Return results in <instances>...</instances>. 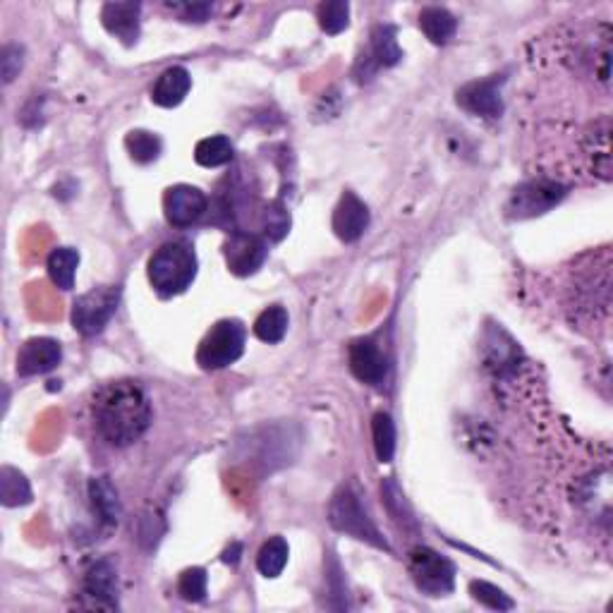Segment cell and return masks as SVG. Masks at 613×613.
I'll return each mask as SVG.
<instances>
[{
  "label": "cell",
  "mask_w": 613,
  "mask_h": 613,
  "mask_svg": "<svg viewBox=\"0 0 613 613\" xmlns=\"http://www.w3.org/2000/svg\"><path fill=\"white\" fill-rule=\"evenodd\" d=\"M94 422L108 443L132 446L151 424L149 396L135 381L106 384L94 398Z\"/></svg>",
  "instance_id": "1"
},
{
  "label": "cell",
  "mask_w": 613,
  "mask_h": 613,
  "mask_svg": "<svg viewBox=\"0 0 613 613\" xmlns=\"http://www.w3.org/2000/svg\"><path fill=\"white\" fill-rule=\"evenodd\" d=\"M197 276V254L187 242H166L149 259V283L163 297L185 293Z\"/></svg>",
  "instance_id": "2"
},
{
  "label": "cell",
  "mask_w": 613,
  "mask_h": 613,
  "mask_svg": "<svg viewBox=\"0 0 613 613\" xmlns=\"http://www.w3.org/2000/svg\"><path fill=\"white\" fill-rule=\"evenodd\" d=\"M247 329L238 319H221L202 338L197 350V364L206 372L226 369L235 364L245 352Z\"/></svg>",
  "instance_id": "3"
},
{
  "label": "cell",
  "mask_w": 613,
  "mask_h": 613,
  "mask_svg": "<svg viewBox=\"0 0 613 613\" xmlns=\"http://www.w3.org/2000/svg\"><path fill=\"white\" fill-rule=\"evenodd\" d=\"M329 523L336 527L338 532L350 534V537L360 539V542H367L376 546V549H388L386 539L381 537L379 527L374 525V520L369 518V513L362 508L360 496L355 494L350 487H341L333 494L331 506H329Z\"/></svg>",
  "instance_id": "4"
},
{
  "label": "cell",
  "mask_w": 613,
  "mask_h": 613,
  "mask_svg": "<svg viewBox=\"0 0 613 613\" xmlns=\"http://www.w3.org/2000/svg\"><path fill=\"white\" fill-rule=\"evenodd\" d=\"M120 302V290L113 285H101V288L89 290L80 295L72 305V326L82 336H99L106 329L108 321L113 319L115 309Z\"/></svg>",
  "instance_id": "5"
},
{
  "label": "cell",
  "mask_w": 613,
  "mask_h": 613,
  "mask_svg": "<svg viewBox=\"0 0 613 613\" xmlns=\"http://www.w3.org/2000/svg\"><path fill=\"white\" fill-rule=\"evenodd\" d=\"M568 194V187L561 185L556 180H527L523 185H518L511 192V199H508L506 211L511 218H532V216H542L549 209L561 202L563 197Z\"/></svg>",
  "instance_id": "6"
},
{
  "label": "cell",
  "mask_w": 613,
  "mask_h": 613,
  "mask_svg": "<svg viewBox=\"0 0 613 613\" xmlns=\"http://www.w3.org/2000/svg\"><path fill=\"white\" fill-rule=\"evenodd\" d=\"M410 575L429 597H441L455 587V566L429 546H415L410 551Z\"/></svg>",
  "instance_id": "7"
},
{
  "label": "cell",
  "mask_w": 613,
  "mask_h": 613,
  "mask_svg": "<svg viewBox=\"0 0 613 613\" xmlns=\"http://www.w3.org/2000/svg\"><path fill=\"white\" fill-rule=\"evenodd\" d=\"M403 60V48L398 46L396 39V27L391 24H376L372 32V41H369V51L364 53L357 63V80L364 82L369 77H374L376 70L381 68H393Z\"/></svg>",
  "instance_id": "8"
},
{
  "label": "cell",
  "mask_w": 613,
  "mask_h": 613,
  "mask_svg": "<svg viewBox=\"0 0 613 613\" xmlns=\"http://www.w3.org/2000/svg\"><path fill=\"white\" fill-rule=\"evenodd\" d=\"M501 75H491L487 80L467 82L458 89L455 101L463 111L479 115V118H499L503 113V96H501Z\"/></svg>",
  "instance_id": "9"
},
{
  "label": "cell",
  "mask_w": 613,
  "mask_h": 613,
  "mask_svg": "<svg viewBox=\"0 0 613 613\" xmlns=\"http://www.w3.org/2000/svg\"><path fill=\"white\" fill-rule=\"evenodd\" d=\"M209 209V199L199 187L192 185H175L168 187L163 194V211H166L168 223L175 228H187L197 223Z\"/></svg>",
  "instance_id": "10"
},
{
  "label": "cell",
  "mask_w": 613,
  "mask_h": 613,
  "mask_svg": "<svg viewBox=\"0 0 613 613\" xmlns=\"http://www.w3.org/2000/svg\"><path fill=\"white\" fill-rule=\"evenodd\" d=\"M226 264L235 276H252L269 257V245L254 233H233L226 242Z\"/></svg>",
  "instance_id": "11"
},
{
  "label": "cell",
  "mask_w": 613,
  "mask_h": 613,
  "mask_svg": "<svg viewBox=\"0 0 613 613\" xmlns=\"http://www.w3.org/2000/svg\"><path fill=\"white\" fill-rule=\"evenodd\" d=\"M348 362L352 374H355L362 384H384L388 374V357L386 352L381 350L376 338H357V341H352L348 348Z\"/></svg>",
  "instance_id": "12"
},
{
  "label": "cell",
  "mask_w": 613,
  "mask_h": 613,
  "mask_svg": "<svg viewBox=\"0 0 613 613\" xmlns=\"http://www.w3.org/2000/svg\"><path fill=\"white\" fill-rule=\"evenodd\" d=\"M89 609H118V573L111 561L94 563L84 575V602Z\"/></svg>",
  "instance_id": "13"
},
{
  "label": "cell",
  "mask_w": 613,
  "mask_h": 613,
  "mask_svg": "<svg viewBox=\"0 0 613 613\" xmlns=\"http://www.w3.org/2000/svg\"><path fill=\"white\" fill-rule=\"evenodd\" d=\"M63 360V348L53 338H32L17 352V374L36 376L56 369Z\"/></svg>",
  "instance_id": "14"
},
{
  "label": "cell",
  "mask_w": 613,
  "mask_h": 613,
  "mask_svg": "<svg viewBox=\"0 0 613 613\" xmlns=\"http://www.w3.org/2000/svg\"><path fill=\"white\" fill-rule=\"evenodd\" d=\"M369 228V209L355 192H343L341 202L333 209V233L338 240L355 242Z\"/></svg>",
  "instance_id": "15"
},
{
  "label": "cell",
  "mask_w": 613,
  "mask_h": 613,
  "mask_svg": "<svg viewBox=\"0 0 613 613\" xmlns=\"http://www.w3.org/2000/svg\"><path fill=\"white\" fill-rule=\"evenodd\" d=\"M139 15H142L139 3H106L101 10V24L115 39L132 46L139 39Z\"/></svg>",
  "instance_id": "16"
},
{
  "label": "cell",
  "mask_w": 613,
  "mask_h": 613,
  "mask_svg": "<svg viewBox=\"0 0 613 613\" xmlns=\"http://www.w3.org/2000/svg\"><path fill=\"white\" fill-rule=\"evenodd\" d=\"M190 87V72L180 68V65H175V68H168L159 80H156L154 89H151V101L161 108H175L185 101V96L190 94Z\"/></svg>",
  "instance_id": "17"
},
{
  "label": "cell",
  "mask_w": 613,
  "mask_h": 613,
  "mask_svg": "<svg viewBox=\"0 0 613 613\" xmlns=\"http://www.w3.org/2000/svg\"><path fill=\"white\" fill-rule=\"evenodd\" d=\"M585 149L592 156L594 173L602 180H611V120L599 118L585 135Z\"/></svg>",
  "instance_id": "18"
},
{
  "label": "cell",
  "mask_w": 613,
  "mask_h": 613,
  "mask_svg": "<svg viewBox=\"0 0 613 613\" xmlns=\"http://www.w3.org/2000/svg\"><path fill=\"white\" fill-rule=\"evenodd\" d=\"M89 499L94 513L99 515L103 525H118L120 518H123V506H120L118 491L108 477H94L89 482Z\"/></svg>",
  "instance_id": "19"
},
{
  "label": "cell",
  "mask_w": 613,
  "mask_h": 613,
  "mask_svg": "<svg viewBox=\"0 0 613 613\" xmlns=\"http://www.w3.org/2000/svg\"><path fill=\"white\" fill-rule=\"evenodd\" d=\"M420 27L432 44L443 46L458 32V20L446 8H424L420 12Z\"/></svg>",
  "instance_id": "20"
},
{
  "label": "cell",
  "mask_w": 613,
  "mask_h": 613,
  "mask_svg": "<svg viewBox=\"0 0 613 613\" xmlns=\"http://www.w3.org/2000/svg\"><path fill=\"white\" fill-rule=\"evenodd\" d=\"M48 276L56 288L60 290H72L75 285V273L77 266H80V254L72 247H58L48 254Z\"/></svg>",
  "instance_id": "21"
},
{
  "label": "cell",
  "mask_w": 613,
  "mask_h": 613,
  "mask_svg": "<svg viewBox=\"0 0 613 613\" xmlns=\"http://www.w3.org/2000/svg\"><path fill=\"white\" fill-rule=\"evenodd\" d=\"M288 312H285V307L281 305H271L269 309H264L262 314H259L257 321H254V333H257L259 341L264 343H281L285 338V333H288Z\"/></svg>",
  "instance_id": "22"
},
{
  "label": "cell",
  "mask_w": 613,
  "mask_h": 613,
  "mask_svg": "<svg viewBox=\"0 0 613 613\" xmlns=\"http://www.w3.org/2000/svg\"><path fill=\"white\" fill-rule=\"evenodd\" d=\"M194 161L204 168H218L233 161V142L226 135L206 137L194 147Z\"/></svg>",
  "instance_id": "23"
},
{
  "label": "cell",
  "mask_w": 613,
  "mask_h": 613,
  "mask_svg": "<svg viewBox=\"0 0 613 613\" xmlns=\"http://www.w3.org/2000/svg\"><path fill=\"white\" fill-rule=\"evenodd\" d=\"M372 439L379 463H391L396 455V424L388 412H376L372 420Z\"/></svg>",
  "instance_id": "24"
},
{
  "label": "cell",
  "mask_w": 613,
  "mask_h": 613,
  "mask_svg": "<svg viewBox=\"0 0 613 613\" xmlns=\"http://www.w3.org/2000/svg\"><path fill=\"white\" fill-rule=\"evenodd\" d=\"M125 149L127 154H130V159L135 163H142V166H147V163H154L161 156V139L154 135V132L147 130H132L130 135L125 137Z\"/></svg>",
  "instance_id": "25"
},
{
  "label": "cell",
  "mask_w": 613,
  "mask_h": 613,
  "mask_svg": "<svg viewBox=\"0 0 613 613\" xmlns=\"http://www.w3.org/2000/svg\"><path fill=\"white\" fill-rule=\"evenodd\" d=\"M290 549L288 542L283 537H271L262 549H259L257 556V568L264 578H278L283 573L285 563H288Z\"/></svg>",
  "instance_id": "26"
},
{
  "label": "cell",
  "mask_w": 613,
  "mask_h": 613,
  "mask_svg": "<svg viewBox=\"0 0 613 613\" xmlns=\"http://www.w3.org/2000/svg\"><path fill=\"white\" fill-rule=\"evenodd\" d=\"M0 496H3L5 506H24V503L32 501V489H29V482L22 472L3 467V472H0Z\"/></svg>",
  "instance_id": "27"
},
{
  "label": "cell",
  "mask_w": 613,
  "mask_h": 613,
  "mask_svg": "<svg viewBox=\"0 0 613 613\" xmlns=\"http://www.w3.org/2000/svg\"><path fill=\"white\" fill-rule=\"evenodd\" d=\"M350 24V5L345 0H331V3L319 5V27L326 34L336 36L348 29Z\"/></svg>",
  "instance_id": "28"
},
{
  "label": "cell",
  "mask_w": 613,
  "mask_h": 613,
  "mask_svg": "<svg viewBox=\"0 0 613 613\" xmlns=\"http://www.w3.org/2000/svg\"><path fill=\"white\" fill-rule=\"evenodd\" d=\"M470 594L477 599L479 604H484L487 609H494V611H511L515 602L511 597H508L506 592L499 590L496 585H491V582H484V580H472L470 582Z\"/></svg>",
  "instance_id": "29"
},
{
  "label": "cell",
  "mask_w": 613,
  "mask_h": 613,
  "mask_svg": "<svg viewBox=\"0 0 613 613\" xmlns=\"http://www.w3.org/2000/svg\"><path fill=\"white\" fill-rule=\"evenodd\" d=\"M290 230V211L283 202H273L264 211V233L273 242H281Z\"/></svg>",
  "instance_id": "30"
},
{
  "label": "cell",
  "mask_w": 613,
  "mask_h": 613,
  "mask_svg": "<svg viewBox=\"0 0 613 613\" xmlns=\"http://www.w3.org/2000/svg\"><path fill=\"white\" fill-rule=\"evenodd\" d=\"M206 570L204 568H187L178 580V592L187 602H202L206 597Z\"/></svg>",
  "instance_id": "31"
},
{
  "label": "cell",
  "mask_w": 613,
  "mask_h": 613,
  "mask_svg": "<svg viewBox=\"0 0 613 613\" xmlns=\"http://www.w3.org/2000/svg\"><path fill=\"white\" fill-rule=\"evenodd\" d=\"M22 65H24V48L17 46V44L5 46L3 48V58H0V68H3L5 84H10L17 75H20Z\"/></svg>",
  "instance_id": "32"
},
{
  "label": "cell",
  "mask_w": 613,
  "mask_h": 613,
  "mask_svg": "<svg viewBox=\"0 0 613 613\" xmlns=\"http://www.w3.org/2000/svg\"><path fill=\"white\" fill-rule=\"evenodd\" d=\"M166 8L175 12L182 22H204L214 10L209 3H168Z\"/></svg>",
  "instance_id": "33"
},
{
  "label": "cell",
  "mask_w": 613,
  "mask_h": 613,
  "mask_svg": "<svg viewBox=\"0 0 613 613\" xmlns=\"http://www.w3.org/2000/svg\"><path fill=\"white\" fill-rule=\"evenodd\" d=\"M240 554H242V546L235 542L233 546H228V549L223 551V563H233L235 566V563L240 561Z\"/></svg>",
  "instance_id": "34"
}]
</instances>
